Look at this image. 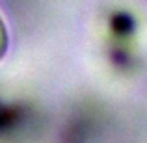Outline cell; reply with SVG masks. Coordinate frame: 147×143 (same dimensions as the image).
I'll use <instances>...</instances> for the list:
<instances>
[{"instance_id":"6da1fadb","label":"cell","mask_w":147,"mask_h":143,"mask_svg":"<svg viewBox=\"0 0 147 143\" xmlns=\"http://www.w3.org/2000/svg\"><path fill=\"white\" fill-rule=\"evenodd\" d=\"M7 48H9V34H7V26L4 22L2 15H0V61L6 58Z\"/></svg>"}]
</instances>
